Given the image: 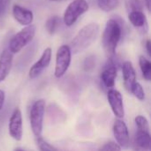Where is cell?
Listing matches in <instances>:
<instances>
[{
	"label": "cell",
	"mask_w": 151,
	"mask_h": 151,
	"mask_svg": "<svg viewBox=\"0 0 151 151\" xmlns=\"http://www.w3.org/2000/svg\"><path fill=\"white\" fill-rule=\"evenodd\" d=\"M100 27L97 23H89L79 30L71 42L72 53L78 54L88 48L98 37Z\"/></svg>",
	"instance_id": "1"
},
{
	"label": "cell",
	"mask_w": 151,
	"mask_h": 151,
	"mask_svg": "<svg viewBox=\"0 0 151 151\" xmlns=\"http://www.w3.org/2000/svg\"><path fill=\"white\" fill-rule=\"evenodd\" d=\"M122 35V27L118 20L110 19L107 20L103 34V47L108 57L115 55L116 49Z\"/></svg>",
	"instance_id": "2"
},
{
	"label": "cell",
	"mask_w": 151,
	"mask_h": 151,
	"mask_svg": "<svg viewBox=\"0 0 151 151\" xmlns=\"http://www.w3.org/2000/svg\"><path fill=\"white\" fill-rule=\"evenodd\" d=\"M36 33V27L33 24L25 26L23 29L12 36L9 43V50L12 54L19 52L29 42H32Z\"/></svg>",
	"instance_id": "3"
},
{
	"label": "cell",
	"mask_w": 151,
	"mask_h": 151,
	"mask_svg": "<svg viewBox=\"0 0 151 151\" xmlns=\"http://www.w3.org/2000/svg\"><path fill=\"white\" fill-rule=\"evenodd\" d=\"M45 107H46L45 100L39 99L33 104L30 110V114H29L30 127L35 137L42 135Z\"/></svg>",
	"instance_id": "4"
},
{
	"label": "cell",
	"mask_w": 151,
	"mask_h": 151,
	"mask_svg": "<svg viewBox=\"0 0 151 151\" xmlns=\"http://www.w3.org/2000/svg\"><path fill=\"white\" fill-rule=\"evenodd\" d=\"M88 8L89 6L86 0H73L70 3L63 16V20L65 26L72 27L82 14L88 11Z\"/></svg>",
	"instance_id": "5"
},
{
	"label": "cell",
	"mask_w": 151,
	"mask_h": 151,
	"mask_svg": "<svg viewBox=\"0 0 151 151\" xmlns=\"http://www.w3.org/2000/svg\"><path fill=\"white\" fill-rule=\"evenodd\" d=\"M72 59V50L69 45H62L58 48L56 54V65L54 75L56 78H61L67 72Z\"/></svg>",
	"instance_id": "6"
},
{
	"label": "cell",
	"mask_w": 151,
	"mask_h": 151,
	"mask_svg": "<svg viewBox=\"0 0 151 151\" xmlns=\"http://www.w3.org/2000/svg\"><path fill=\"white\" fill-rule=\"evenodd\" d=\"M8 130L11 137L17 142L21 141L23 135V124H22V114L19 108H16L10 118Z\"/></svg>",
	"instance_id": "7"
},
{
	"label": "cell",
	"mask_w": 151,
	"mask_h": 151,
	"mask_svg": "<svg viewBox=\"0 0 151 151\" xmlns=\"http://www.w3.org/2000/svg\"><path fill=\"white\" fill-rule=\"evenodd\" d=\"M52 57V50L51 48H46L41 58L30 67L28 72V76L30 79H35L42 74V73L49 66Z\"/></svg>",
	"instance_id": "8"
},
{
	"label": "cell",
	"mask_w": 151,
	"mask_h": 151,
	"mask_svg": "<svg viewBox=\"0 0 151 151\" xmlns=\"http://www.w3.org/2000/svg\"><path fill=\"white\" fill-rule=\"evenodd\" d=\"M113 134L117 143L124 149L128 148L130 144V136L127 124L120 119H116L113 124Z\"/></svg>",
	"instance_id": "9"
},
{
	"label": "cell",
	"mask_w": 151,
	"mask_h": 151,
	"mask_svg": "<svg viewBox=\"0 0 151 151\" xmlns=\"http://www.w3.org/2000/svg\"><path fill=\"white\" fill-rule=\"evenodd\" d=\"M114 57L115 55L109 57L110 59L108 60L107 64L105 65L102 73H101V81L103 82V84L106 87V88H113L115 86V81L117 78V65L116 62L114 60Z\"/></svg>",
	"instance_id": "10"
},
{
	"label": "cell",
	"mask_w": 151,
	"mask_h": 151,
	"mask_svg": "<svg viewBox=\"0 0 151 151\" xmlns=\"http://www.w3.org/2000/svg\"><path fill=\"white\" fill-rule=\"evenodd\" d=\"M107 99L113 114L118 119H123L125 116V109L121 93L113 88L110 89L107 94Z\"/></svg>",
	"instance_id": "11"
},
{
	"label": "cell",
	"mask_w": 151,
	"mask_h": 151,
	"mask_svg": "<svg viewBox=\"0 0 151 151\" xmlns=\"http://www.w3.org/2000/svg\"><path fill=\"white\" fill-rule=\"evenodd\" d=\"M12 16L14 19L21 26L30 25L34 20L33 12L30 10L18 4H13L12 6Z\"/></svg>",
	"instance_id": "12"
},
{
	"label": "cell",
	"mask_w": 151,
	"mask_h": 151,
	"mask_svg": "<svg viewBox=\"0 0 151 151\" xmlns=\"http://www.w3.org/2000/svg\"><path fill=\"white\" fill-rule=\"evenodd\" d=\"M122 73L124 80V87L126 90L131 93L134 84L136 82V73L133 64L130 61H126L122 65Z\"/></svg>",
	"instance_id": "13"
},
{
	"label": "cell",
	"mask_w": 151,
	"mask_h": 151,
	"mask_svg": "<svg viewBox=\"0 0 151 151\" xmlns=\"http://www.w3.org/2000/svg\"><path fill=\"white\" fill-rule=\"evenodd\" d=\"M13 54L9 50H4L0 54V83L9 75L12 65Z\"/></svg>",
	"instance_id": "14"
},
{
	"label": "cell",
	"mask_w": 151,
	"mask_h": 151,
	"mask_svg": "<svg viewBox=\"0 0 151 151\" xmlns=\"http://www.w3.org/2000/svg\"><path fill=\"white\" fill-rule=\"evenodd\" d=\"M128 19L134 27L144 31V33H147L148 21L142 11H134L128 12Z\"/></svg>",
	"instance_id": "15"
},
{
	"label": "cell",
	"mask_w": 151,
	"mask_h": 151,
	"mask_svg": "<svg viewBox=\"0 0 151 151\" xmlns=\"http://www.w3.org/2000/svg\"><path fill=\"white\" fill-rule=\"evenodd\" d=\"M134 144L136 146L135 150H150L151 137L150 132H145L138 130L134 137Z\"/></svg>",
	"instance_id": "16"
},
{
	"label": "cell",
	"mask_w": 151,
	"mask_h": 151,
	"mask_svg": "<svg viewBox=\"0 0 151 151\" xmlns=\"http://www.w3.org/2000/svg\"><path fill=\"white\" fill-rule=\"evenodd\" d=\"M139 65L142 73L143 78L150 81L151 80V63L144 56L139 57Z\"/></svg>",
	"instance_id": "17"
},
{
	"label": "cell",
	"mask_w": 151,
	"mask_h": 151,
	"mask_svg": "<svg viewBox=\"0 0 151 151\" xmlns=\"http://www.w3.org/2000/svg\"><path fill=\"white\" fill-rule=\"evenodd\" d=\"M60 22H61V19L57 15L49 18L45 23V28L47 32L50 35H54L58 30V27L60 26Z\"/></svg>",
	"instance_id": "18"
},
{
	"label": "cell",
	"mask_w": 151,
	"mask_h": 151,
	"mask_svg": "<svg viewBox=\"0 0 151 151\" xmlns=\"http://www.w3.org/2000/svg\"><path fill=\"white\" fill-rule=\"evenodd\" d=\"M119 4V0H97L98 7L105 12H109L115 10Z\"/></svg>",
	"instance_id": "19"
},
{
	"label": "cell",
	"mask_w": 151,
	"mask_h": 151,
	"mask_svg": "<svg viewBox=\"0 0 151 151\" xmlns=\"http://www.w3.org/2000/svg\"><path fill=\"white\" fill-rule=\"evenodd\" d=\"M35 142L37 145V148L41 151H57L58 149H56L54 146L47 142L42 136L35 137Z\"/></svg>",
	"instance_id": "20"
},
{
	"label": "cell",
	"mask_w": 151,
	"mask_h": 151,
	"mask_svg": "<svg viewBox=\"0 0 151 151\" xmlns=\"http://www.w3.org/2000/svg\"><path fill=\"white\" fill-rule=\"evenodd\" d=\"M135 124L137 126L138 130H142V131H145V132H150V124L148 119L142 116V115H139L135 118L134 119Z\"/></svg>",
	"instance_id": "21"
},
{
	"label": "cell",
	"mask_w": 151,
	"mask_h": 151,
	"mask_svg": "<svg viewBox=\"0 0 151 151\" xmlns=\"http://www.w3.org/2000/svg\"><path fill=\"white\" fill-rule=\"evenodd\" d=\"M125 5L128 12L134 11H142L141 0H125Z\"/></svg>",
	"instance_id": "22"
},
{
	"label": "cell",
	"mask_w": 151,
	"mask_h": 151,
	"mask_svg": "<svg viewBox=\"0 0 151 151\" xmlns=\"http://www.w3.org/2000/svg\"><path fill=\"white\" fill-rule=\"evenodd\" d=\"M131 93H133L134 95V96L137 99L141 100V101H142V100L145 99V92H144V89H143L142 86L139 82H137V81L134 84V86L132 88V90H131Z\"/></svg>",
	"instance_id": "23"
},
{
	"label": "cell",
	"mask_w": 151,
	"mask_h": 151,
	"mask_svg": "<svg viewBox=\"0 0 151 151\" xmlns=\"http://www.w3.org/2000/svg\"><path fill=\"white\" fill-rule=\"evenodd\" d=\"M96 67V57L95 56H89L88 57L83 63V69L86 72H91Z\"/></svg>",
	"instance_id": "24"
},
{
	"label": "cell",
	"mask_w": 151,
	"mask_h": 151,
	"mask_svg": "<svg viewBox=\"0 0 151 151\" xmlns=\"http://www.w3.org/2000/svg\"><path fill=\"white\" fill-rule=\"evenodd\" d=\"M122 150V148L114 142H110L99 148V150L101 151H119Z\"/></svg>",
	"instance_id": "25"
},
{
	"label": "cell",
	"mask_w": 151,
	"mask_h": 151,
	"mask_svg": "<svg viewBox=\"0 0 151 151\" xmlns=\"http://www.w3.org/2000/svg\"><path fill=\"white\" fill-rule=\"evenodd\" d=\"M7 5H8V0H0V16H2L6 9H7Z\"/></svg>",
	"instance_id": "26"
},
{
	"label": "cell",
	"mask_w": 151,
	"mask_h": 151,
	"mask_svg": "<svg viewBox=\"0 0 151 151\" xmlns=\"http://www.w3.org/2000/svg\"><path fill=\"white\" fill-rule=\"evenodd\" d=\"M4 100H5V92L4 90L0 89V111L4 106Z\"/></svg>",
	"instance_id": "27"
},
{
	"label": "cell",
	"mask_w": 151,
	"mask_h": 151,
	"mask_svg": "<svg viewBox=\"0 0 151 151\" xmlns=\"http://www.w3.org/2000/svg\"><path fill=\"white\" fill-rule=\"evenodd\" d=\"M146 50H147V52H148V54H149V56L150 57L151 56V42L150 39H148L147 41H146Z\"/></svg>",
	"instance_id": "28"
},
{
	"label": "cell",
	"mask_w": 151,
	"mask_h": 151,
	"mask_svg": "<svg viewBox=\"0 0 151 151\" xmlns=\"http://www.w3.org/2000/svg\"><path fill=\"white\" fill-rule=\"evenodd\" d=\"M150 4L151 0H145V4H146V7H147V9H148L149 12L150 11Z\"/></svg>",
	"instance_id": "29"
},
{
	"label": "cell",
	"mask_w": 151,
	"mask_h": 151,
	"mask_svg": "<svg viewBox=\"0 0 151 151\" xmlns=\"http://www.w3.org/2000/svg\"><path fill=\"white\" fill-rule=\"evenodd\" d=\"M50 1H53V2H58V1H62V0H50Z\"/></svg>",
	"instance_id": "30"
}]
</instances>
